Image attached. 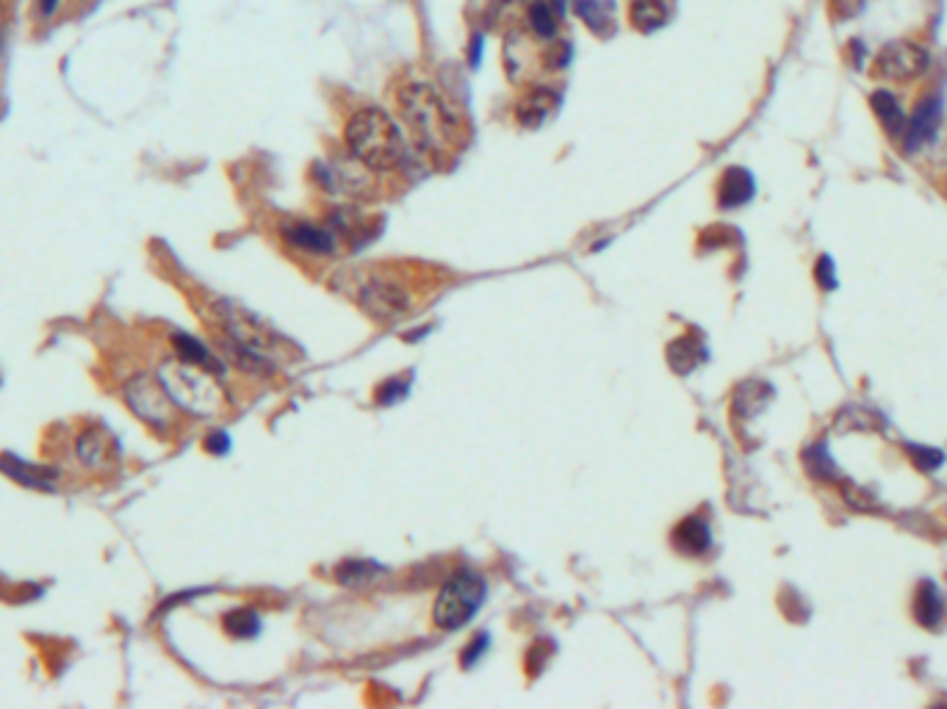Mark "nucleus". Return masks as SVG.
<instances>
[{"mask_svg": "<svg viewBox=\"0 0 947 709\" xmlns=\"http://www.w3.org/2000/svg\"><path fill=\"white\" fill-rule=\"evenodd\" d=\"M347 145L355 161L372 172H394L408 161L405 136L380 109H363L349 120Z\"/></svg>", "mask_w": 947, "mask_h": 709, "instance_id": "nucleus-1", "label": "nucleus"}, {"mask_svg": "<svg viewBox=\"0 0 947 709\" xmlns=\"http://www.w3.org/2000/svg\"><path fill=\"white\" fill-rule=\"evenodd\" d=\"M216 316L225 327V333L230 336L228 347L236 352L233 358L252 372H269L275 369V358L280 355V347H288L286 338H280L275 330L252 316L244 308H236L230 302H219L216 305Z\"/></svg>", "mask_w": 947, "mask_h": 709, "instance_id": "nucleus-2", "label": "nucleus"}, {"mask_svg": "<svg viewBox=\"0 0 947 709\" xmlns=\"http://www.w3.org/2000/svg\"><path fill=\"white\" fill-rule=\"evenodd\" d=\"M341 286L377 319H396L410 308L408 283L391 269H355L341 277Z\"/></svg>", "mask_w": 947, "mask_h": 709, "instance_id": "nucleus-3", "label": "nucleus"}, {"mask_svg": "<svg viewBox=\"0 0 947 709\" xmlns=\"http://www.w3.org/2000/svg\"><path fill=\"white\" fill-rule=\"evenodd\" d=\"M402 109L405 120L419 136L421 142L432 150H444L455 139V117L446 109L441 95L427 84H413L402 92Z\"/></svg>", "mask_w": 947, "mask_h": 709, "instance_id": "nucleus-4", "label": "nucleus"}, {"mask_svg": "<svg viewBox=\"0 0 947 709\" xmlns=\"http://www.w3.org/2000/svg\"><path fill=\"white\" fill-rule=\"evenodd\" d=\"M158 380L167 388V394L175 405L192 410V413L208 416L222 405V388L214 380V372H208L203 366H194V363L178 358V363H164Z\"/></svg>", "mask_w": 947, "mask_h": 709, "instance_id": "nucleus-5", "label": "nucleus"}, {"mask_svg": "<svg viewBox=\"0 0 947 709\" xmlns=\"http://www.w3.org/2000/svg\"><path fill=\"white\" fill-rule=\"evenodd\" d=\"M485 596H488V585L477 571H457L438 593L432 607V621L441 629H460L480 613Z\"/></svg>", "mask_w": 947, "mask_h": 709, "instance_id": "nucleus-6", "label": "nucleus"}, {"mask_svg": "<svg viewBox=\"0 0 947 709\" xmlns=\"http://www.w3.org/2000/svg\"><path fill=\"white\" fill-rule=\"evenodd\" d=\"M873 67H876L873 73H876L878 78H884V81H900V84H903V81H917L920 75L928 73L931 56H928V50L920 48L917 42L898 39V42H889V45L878 50Z\"/></svg>", "mask_w": 947, "mask_h": 709, "instance_id": "nucleus-7", "label": "nucleus"}, {"mask_svg": "<svg viewBox=\"0 0 947 709\" xmlns=\"http://www.w3.org/2000/svg\"><path fill=\"white\" fill-rule=\"evenodd\" d=\"M128 405H131L142 419L158 427H167L172 419V397L167 394V388L161 385V380H150V377H139L136 383L128 388Z\"/></svg>", "mask_w": 947, "mask_h": 709, "instance_id": "nucleus-8", "label": "nucleus"}, {"mask_svg": "<svg viewBox=\"0 0 947 709\" xmlns=\"http://www.w3.org/2000/svg\"><path fill=\"white\" fill-rule=\"evenodd\" d=\"M939 122H942V97L931 95L925 97L923 103L914 109V114L906 120V131H903V150L917 153L920 147L934 142L936 131H939Z\"/></svg>", "mask_w": 947, "mask_h": 709, "instance_id": "nucleus-9", "label": "nucleus"}, {"mask_svg": "<svg viewBox=\"0 0 947 709\" xmlns=\"http://www.w3.org/2000/svg\"><path fill=\"white\" fill-rule=\"evenodd\" d=\"M560 103H563V97L557 95L554 89H532V92L521 97L516 117L524 128H540V125H546V120L552 117L554 111L560 109Z\"/></svg>", "mask_w": 947, "mask_h": 709, "instance_id": "nucleus-10", "label": "nucleus"}, {"mask_svg": "<svg viewBox=\"0 0 947 709\" xmlns=\"http://www.w3.org/2000/svg\"><path fill=\"white\" fill-rule=\"evenodd\" d=\"M283 236H286L288 244L300 247V250H305V253L327 255V253H336V247H338L336 236H333L330 230L319 228V225H311V222H291V225L283 228Z\"/></svg>", "mask_w": 947, "mask_h": 709, "instance_id": "nucleus-11", "label": "nucleus"}, {"mask_svg": "<svg viewBox=\"0 0 947 709\" xmlns=\"http://www.w3.org/2000/svg\"><path fill=\"white\" fill-rule=\"evenodd\" d=\"M756 194L754 175L743 167H729L718 186V200L723 208H740Z\"/></svg>", "mask_w": 947, "mask_h": 709, "instance_id": "nucleus-12", "label": "nucleus"}, {"mask_svg": "<svg viewBox=\"0 0 947 709\" xmlns=\"http://www.w3.org/2000/svg\"><path fill=\"white\" fill-rule=\"evenodd\" d=\"M673 546L682 554H690V557L707 552L709 546H712V532H709L707 521L698 516L679 521L676 529H673Z\"/></svg>", "mask_w": 947, "mask_h": 709, "instance_id": "nucleus-13", "label": "nucleus"}, {"mask_svg": "<svg viewBox=\"0 0 947 709\" xmlns=\"http://www.w3.org/2000/svg\"><path fill=\"white\" fill-rule=\"evenodd\" d=\"M870 106L876 111L878 122L884 125V131L889 133V139H903V131H906V111L900 106V100L887 89H878L870 97Z\"/></svg>", "mask_w": 947, "mask_h": 709, "instance_id": "nucleus-14", "label": "nucleus"}, {"mask_svg": "<svg viewBox=\"0 0 947 709\" xmlns=\"http://www.w3.org/2000/svg\"><path fill=\"white\" fill-rule=\"evenodd\" d=\"M579 20L588 25L593 34L610 37L615 34V3L612 0H574Z\"/></svg>", "mask_w": 947, "mask_h": 709, "instance_id": "nucleus-15", "label": "nucleus"}, {"mask_svg": "<svg viewBox=\"0 0 947 709\" xmlns=\"http://www.w3.org/2000/svg\"><path fill=\"white\" fill-rule=\"evenodd\" d=\"M942 615H945V604H942L939 588L931 579H923L917 593H914V618H917V624L925 626V629H934L942 621Z\"/></svg>", "mask_w": 947, "mask_h": 709, "instance_id": "nucleus-16", "label": "nucleus"}, {"mask_svg": "<svg viewBox=\"0 0 947 709\" xmlns=\"http://www.w3.org/2000/svg\"><path fill=\"white\" fill-rule=\"evenodd\" d=\"M707 361V349L698 344L696 338H679L668 347V363L676 374H690Z\"/></svg>", "mask_w": 947, "mask_h": 709, "instance_id": "nucleus-17", "label": "nucleus"}, {"mask_svg": "<svg viewBox=\"0 0 947 709\" xmlns=\"http://www.w3.org/2000/svg\"><path fill=\"white\" fill-rule=\"evenodd\" d=\"M632 23L640 31H657L671 20V3L668 0H635L632 3Z\"/></svg>", "mask_w": 947, "mask_h": 709, "instance_id": "nucleus-18", "label": "nucleus"}, {"mask_svg": "<svg viewBox=\"0 0 947 709\" xmlns=\"http://www.w3.org/2000/svg\"><path fill=\"white\" fill-rule=\"evenodd\" d=\"M804 466H806V471H809V477H812V480L831 482L840 477V469H837L834 457H831V452H828L826 441H815L812 446H806Z\"/></svg>", "mask_w": 947, "mask_h": 709, "instance_id": "nucleus-19", "label": "nucleus"}, {"mask_svg": "<svg viewBox=\"0 0 947 709\" xmlns=\"http://www.w3.org/2000/svg\"><path fill=\"white\" fill-rule=\"evenodd\" d=\"M172 344H175V349H178L180 361L194 363V366H203V369H208V372H214V374H222V363L216 361L214 355H211V352H208V349H205L197 338L186 336V333H175V336H172Z\"/></svg>", "mask_w": 947, "mask_h": 709, "instance_id": "nucleus-20", "label": "nucleus"}, {"mask_svg": "<svg viewBox=\"0 0 947 709\" xmlns=\"http://www.w3.org/2000/svg\"><path fill=\"white\" fill-rule=\"evenodd\" d=\"M560 9L554 6L552 0H532L529 3V28L538 34L540 39H552L557 34V28H560Z\"/></svg>", "mask_w": 947, "mask_h": 709, "instance_id": "nucleus-21", "label": "nucleus"}, {"mask_svg": "<svg viewBox=\"0 0 947 709\" xmlns=\"http://www.w3.org/2000/svg\"><path fill=\"white\" fill-rule=\"evenodd\" d=\"M0 469L6 471V474H12L14 480H20L28 488H50V482L56 477V471H45V469H36L31 463H23V460H17V457H0Z\"/></svg>", "mask_w": 947, "mask_h": 709, "instance_id": "nucleus-22", "label": "nucleus"}, {"mask_svg": "<svg viewBox=\"0 0 947 709\" xmlns=\"http://www.w3.org/2000/svg\"><path fill=\"white\" fill-rule=\"evenodd\" d=\"M773 397V388L765 383H745L740 391H737V402H734V408L740 416H756L759 410L768 405V399Z\"/></svg>", "mask_w": 947, "mask_h": 709, "instance_id": "nucleus-23", "label": "nucleus"}, {"mask_svg": "<svg viewBox=\"0 0 947 709\" xmlns=\"http://www.w3.org/2000/svg\"><path fill=\"white\" fill-rule=\"evenodd\" d=\"M225 629H228V635L239 637V640H250L261 632V618L255 610H247V607H241V610H233V613L225 615Z\"/></svg>", "mask_w": 947, "mask_h": 709, "instance_id": "nucleus-24", "label": "nucleus"}, {"mask_svg": "<svg viewBox=\"0 0 947 709\" xmlns=\"http://www.w3.org/2000/svg\"><path fill=\"white\" fill-rule=\"evenodd\" d=\"M383 574V568L372 560H349V563L338 565V579L344 582V585H369L372 579H377Z\"/></svg>", "mask_w": 947, "mask_h": 709, "instance_id": "nucleus-25", "label": "nucleus"}, {"mask_svg": "<svg viewBox=\"0 0 947 709\" xmlns=\"http://www.w3.org/2000/svg\"><path fill=\"white\" fill-rule=\"evenodd\" d=\"M903 449L909 452V457L914 460V466H917L920 471H936L942 463H945V452H942V449H934V446L903 444Z\"/></svg>", "mask_w": 947, "mask_h": 709, "instance_id": "nucleus-26", "label": "nucleus"}, {"mask_svg": "<svg viewBox=\"0 0 947 709\" xmlns=\"http://www.w3.org/2000/svg\"><path fill=\"white\" fill-rule=\"evenodd\" d=\"M815 277H817V283L823 286V291L837 289V269H834V261H831V255H823V258L817 261Z\"/></svg>", "mask_w": 947, "mask_h": 709, "instance_id": "nucleus-27", "label": "nucleus"}, {"mask_svg": "<svg viewBox=\"0 0 947 709\" xmlns=\"http://www.w3.org/2000/svg\"><path fill=\"white\" fill-rule=\"evenodd\" d=\"M408 391H410V385L405 383V380H388V383L380 388V394H377V397H380L383 405H391V402H399V399L405 397Z\"/></svg>", "mask_w": 947, "mask_h": 709, "instance_id": "nucleus-28", "label": "nucleus"}, {"mask_svg": "<svg viewBox=\"0 0 947 709\" xmlns=\"http://www.w3.org/2000/svg\"><path fill=\"white\" fill-rule=\"evenodd\" d=\"M864 9V0H831V12L837 20H851Z\"/></svg>", "mask_w": 947, "mask_h": 709, "instance_id": "nucleus-29", "label": "nucleus"}, {"mask_svg": "<svg viewBox=\"0 0 947 709\" xmlns=\"http://www.w3.org/2000/svg\"><path fill=\"white\" fill-rule=\"evenodd\" d=\"M485 649H488V635H480L477 640H471V646L463 651V665H466V668H471L474 662L480 660L482 651H485Z\"/></svg>", "mask_w": 947, "mask_h": 709, "instance_id": "nucleus-30", "label": "nucleus"}, {"mask_svg": "<svg viewBox=\"0 0 947 709\" xmlns=\"http://www.w3.org/2000/svg\"><path fill=\"white\" fill-rule=\"evenodd\" d=\"M205 449L208 452H216V455H225L230 449V438L225 433H214L205 438Z\"/></svg>", "mask_w": 947, "mask_h": 709, "instance_id": "nucleus-31", "label": "nucleus"}, {"mask_svg": "<svg viewBox=\"0 0 947 709\" xmlns=\"http://www.w3.org/2000/svg\"><path fill=\"white\" fill-rule=\"evenodd\" d=\"M59 3L61 0H39V12L45 14V17H50V14L59 9Z\"/></svg>", "mask_w": 947, "mask_h": 709, "instance_id": "nucleus-32", "label": "nucleus"}, {"mask_svg": "<svg viewBox=\"0 0 947 709\" xmlns=\"http://www.w3.org/2000/svg\"><path fill=\"white\" fill-rule=\"evenodd\" d=\"M6 28H9V23H6V12H3V6H0V50H3V42H6Z\"/></svg>", "mask_w": 947, "mask_h": 709, "instance_id": "nucleus-33", "label": "nucleus"}]
</instances>
